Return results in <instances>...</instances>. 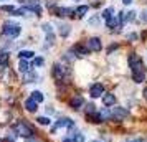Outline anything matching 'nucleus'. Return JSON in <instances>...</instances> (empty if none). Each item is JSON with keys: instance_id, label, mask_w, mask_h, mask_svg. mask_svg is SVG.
<instances>
[{"instance_id": "1", "label": "nucleus", "mask_w": 147, "mask_h": 142, "mask_svg": "<svg viewBox=\"0 0 147 142\" xmlns=\"http://www.w3.org/2000/svg\"><path fill=\"white\" fill-rule=\"evenodd\" d=\"M129 66H131V71H132V78L136 83H142L144 78H146V68H144V63L137 55H131L129 56Z\"/></svg>"}, {"instance_id": "2", "label": "nucleus", "mask_w": 147, "mask_h": 142, "mask_svg": "<svg viewBox=\"0 0 147 142\" xmlns=\"http://www.w3.org/2000/svg\"><path fill=\"white\" fill-rule=\"evenodd\" d=\"M13 132L17 135H22V137H32V135L35 134V131H33V127L28 124V122H25V121H18L17 124L13 126Z\"/></svg>"}, {"instance_id": "3", "label": "nucleus", "mask_w": 147, "mask_h": 142, "mask_svg": "<svg viewBox=\"0 0 147 142\" xmlns=\"http://www.w3.org/2000/svg\"><path fill=\"white\" fill-rule=\"evenodd\" d=\"M3 35L8 36V38H17L18 35H20L22 28L20 25H17V23H12V22H5V25H3Z\"/></svg>"}, {"instance_id": "4", "label": "nucleus", "mask_w": 147, "mask_h": 142, "mask_svg": "<svg viewBox=\"0 0 147 142\" xmlns=\"http://www.w3.org/2000/svg\"><path fill=\"white\" fill-rule=\"evenodd\" d=\"M60 127H74V122L69 119V117H65V119H60V121H56L55 122V126L51 127V134H55L56 132V129H60Z\"/></svg>"}, {"instance_id": "5", "label": "nucleus", "mask_w": 147, "mask_h": 142, "mask_svg": "<svg viewBox=\"0 0 147 142\" xmlns=\"http://www.w3.org/2000/svg\"><path fill=\"white\" fill-rule=\"evenodd\" d=\"M23 7L27 8L28 12H33L35 15H40L41 13V7H40V3H38L36 0H28Z\"/></svg>"}, {"instance_id": "6", "label": "nucleus", "mask_w": 147, "mask_h": 142, "mask_svg": "<svg viewBox=\"0 0 147 142\" xmlns=\"http://www.w3.org/2000/svg\"><path fill=\"white\" fill-rule=\"evenodd\" d=\"M111 116H113V119L121 121V119L129 117V111H126V109H122V108H114L113 111H111Z\"/></svg>"}, {"instance_id": "7", "label": "nucleus", "mask_w": 147, "mask_h": 142, "mask_svg": "<svg viewBox=\"0 0 147 142\" xmlns=\"http://www.w3.org/2000/svg\"><path fill=\"white\" fill-rule=\"evenodd\" d=\"M101 48H102V45H101L99 38H89L88 40V50L89 51H101Z\"/></svg>"}, {"instance_id": "8", "label": "nucleus", "mask_w": 147, "mask_h": 142, "mask_svg": "<svg viewBox=\"0 0 147 142\" xmlns=\"http://www.w3.org/2000/svg\"><path fill=\"white\" fill-rule=\"evenodd\" d=\"M53 76L56 81H65V68L61 65H55L53 66Z\"/></svg>"}, {"instance_id": "9", "label": "nucleus", "mask_w": 147, "mask_h": 142, "mask_svg": "<svg viewBox=\"0 0 147 142\" xmlns=\"http://www.w3.org/2000/svg\"><path fill=\"white\" fill-rule=\"evenodd\" d=\"M89 93H91V98H99V96L104 93V86H102L101 83H96V84H93V86L89 88Z\"/></svg>"}, {"instance_id": "10", "label": "nucleus", "mask_w": 147, "mask_h": 142, "mask_svg": "<svg viewBox=\"0 0 147 142\" xmlns=\"http://www.w3.org/2000/svg\"><path fill=\"white\" fill-rule=\"evenodd\" d=\"M43 32L47 33V41H48V45H53V43H55V33H53V28H51V25L45 23V25H43Z\"/></svg>"}, {"instance_id": "11", "label": "nucleus", "mask_w": 147, "mask_h": 142, "mask_svg": "<svg viewBox=\"0 0 147 142\" xmlns=\"http://www.w3.org/2000/svg\"><path fill=\"white\" fill-rule=\"evenodd\" d=\"M83 104H84V99H83L81 96H74L73 99L69 101V106H71L73 109H80Z\"/></svg>"}, {"instance_id": "12", "label": "nucleus", "mask_w": 147, "mask_h": 142, "mask_svg": "<svg viewBox=\"0 0 147 142\" xmlns=\"http://www.w3.org/2000/svg\"><path fill=\"white\" fill-rule=\"evenodd\" d=\"M102 104H104V106H114V104H116V96L111 94V93L104 94L102 96Z\"/></svg>"}, {"instance_id": "13", "label": "nucleus", "mask_w": 147, "mask_h": 142, "mask_svg": "<svg viewBox=\"0 0 147 142\" xmlns=\"http://www.w3.org/2000/svg\"><path fill=\"white\" fill-rule=\"evenodd\" d=\"M88 10H89V7L88 5H81V7H78L76 10L73 12V17H78V18H81V17H84V15L88 13Z\"/></svg>"}, {"instance_id": "14", "label": "nucleus", "mask_w": 147, "mask_h": 142, "mask_svg": "<svg viewBox=\"0 0 147 142\" xmlns=\"http://www.w3.org/2000/svg\"><path fill=\"white\" fill-rule=\"evenodd\" d=\"M25 108H27V111H30V112H35L36 111V108H38V102H35L32 98L30 99H27L25 101Z\"/></svg>"}, {"instance_id": "15", "label": "nucleus", "mask_w": 147, "mask_h": 142, "mask_svg": "<svg viewBox=\"0 0 147 142\" xmlns=\"http://www.w3.org/2000/svg\"><path fill=\"white\" fill-rule=\"evenodd\" d=\"M58 32H60L61 36H68L69 32H71V27H69V25H65V23H60V25H58Z\"/></svg>"}, {"instance_id": "16", "label": "nucleus", "mask_w": 147, "mask_h": 142, "mask_svg": "<svg viewBox=\"0 0 147 142\" xmlns=\"http://www.w3.org/2000/svg\"><path fill=\"white\" fill-rule=\"evenodd\" d=\"M74 51H76V55H80V56L89 55V50H88L86 46H83V45H76V46H74Z\"/></svg>"}, {"instance_id": "17", "label": "nucleus", "mask_w": 147, "mask_h": 142, "mask_svg": "<svg viewBox=\"0 0 147 142\" xmlns=\"http://www.w3.org/2000/svg\"><path fill=\"white\" fill-rule=\"evenodd\" d=\"M18 56H20V60H28V58H33L35 53L30 51V50H22L20 53H18Z\"/></svg>"}, {"instance_id": "18", "label": "nucleus", "mask_w": 147, "mask_h": 142, "mask_svg": "<svg viewBox=\"0 0 147 142\" xmlns=\"http://www.w3.org/2000/svg\"><path fill=\"white\" fill-rule=\"evenodd\" d=\"M74 10L71 8H56V15L58 17H69V13H73Z\"/></svg>"}, {"instance_id": "19", "label": "nucleus", "mask_w": 147, "mask_h": 142, "mask_svg": "<svg viewBox=\"0 0 147 142\" xmlns=\"http://www.w3.org/2000/svg\"><path fill=\"white\" fill-rule=\"evenodd\" d=\"M35 79H36V75L32 73V71H28V73L23 75V83H33Z\"/></svg>"}, {"instance_id": "20", "label": "nucleus", "mask_w": 147, "mask_h": 142, "mask_svg": "<svg viewBox=\"0 0 147 142\" xmlns=\"http://www.w3.org/2000/svg\"><path fill=\"white\" fill-rule=\"evenodd\" d=\"M18 69H20L22 73L25 75V73H28V71H30V65H28V63H27L25 60H20V65H18Z\"/></svg>"}, {"instance_id": "21", "label": "nucleus", "mask_w": 147, "mask_h": 142, "mask_svg": "<svg viewBox=\"0 0 147 142\" xmlns=\"http://www.w3.org/2000/svg\"><path fill=\"white\" fill-rule=\"evenodd\" d=\"M113 8L109 7V8H106V10H104V12H102V18H104V22H109L111 20V18H113Z\"/></svg>"}, {"instance_id": "22", "label": "nucleus", "mask_w": 147, "mask_h": 142, "mask_svg": "<svg viewBox=\"0 0 147 142\" xmlns=\"http://www.w3.org/2000/svg\"><path fill=\"white\" fill-rule=\"evenodd\" d=\"M99 116H101V119H102V121H104V119H113V116H111V111H109L107 108L102 109V111L99 112Z\"/></svg>"}, {"instance_id": "23", "label": "nucleus", "mask_w": 147, "mask_h": 142, "mask_svg": "<svg viewBox=\"0 0 147 142\" xmlns=\"http://www.w3.org/2000/svg\"><path fill=\"white\" fill-rule=\"evenodd\" d=\"M7 63H8V53L3 51V53H0V66H7Z\"/></svg>"}, {"instance_id": "24", "label": "nucleus", "mask_w": 147, "mask_h": 142, "mask_svg": "<svg viewBox=\"0 0 147 142\" xmlns=\"http://www.w3.org/2000/svg\"><path fill=\"white\" fill-rule=\"evenodd\" d=\"M32 99H33L35 102H41L43 101V94H41L40 91H33V93H32Z\"/></svg>"}, {"instance_id": "25", "label": "nucleus", "mask_w": 147, "mask_h": 142, "mask_svg": "<svg viewBox=\"0 0 147 142\" xmlns=\"http://www.w3.org/2000/svg\"><path fill=\"white\" fill-rule=\"evenodd\" d=\"M71 142H84V135L81 134V132H74Z\"/></svg>"}, {"instance_id": "26", "label": "nucleus", "mask_w": 147, "mask_h": 142, "mask_svg": "<svg viewBox=\"0 0 147 142\" xmlns=\"http://www.w3.org/2000/svg\"><path fill=\"white\" fill-rule=\"evenodd\" d=\"M0 10H3V12H10V13H13L17 8L13 5H3V7H0Z\"/></svg>"}, {"instance_id": "27", "label": "nucleus", "mask_w": 147, "mask_h": 142, "mask_svg": "<svg viewBox=\"0 0 147 142\" xmlns=\"http://www.w3.org/2000/svg\"><path fill=\"white\" fill-rule=\"evenodd\" d=\"M134 18H136V12H127L126 13V22H134Z\"/></svg>"}, {"instance_id": "28", "label": "nucleus", "mask_w": 147, "mask_h": 142, "mask_svg": "<svg viewBox=\"0 0 147 142\" xmlns=\"http://www.w3.org/2000/svg\"><path fill=\"white\" fill-rule=\"evenodd\" d=\"M36 121L40 122L41 126H48V124H50V122H51V121H50V119H48V117H38V119H36Z\"/></svg>"}, {"instance_id": "29", "label": "nucleus", "mask_w": 147, "mask_h": 142, "mask_svg": "<svg viewBox=\"0 0 147 142\" xmlns=\"http://www.w3.org/2000/svg\"><path fill=\"white\" fill-rule=\"evenodd\" d=\"M89 25H93V27H98V25H99V18H98V17H93V18L89 20Z\"/></svg>"}, {"instance_id": "30", "label": "nucleus", "mask_w": 147, "mask_h": 142, "mask_svg": "<svg viewBox=\"0 0 147 142\" xmlns=\"http://www.w3.org/2000/svg\"><path fill=\"white\" fill-rule=\"evenodd\" d=\"M43 65V58H35V66H41Z\"/></svg>"}, {"instance_id": "31", "label": "nucleus", "mask_w": 147, "mask_h": 142, "mask_svg": "<svg viewBox=\"0 0 147 142\" xmlns=\"http://www.w3.org/2000/svg\"><path fill=\"white\" fill-rule=\"evenodd\" d=\"M142 20L147 22V10H144V12H142Z\"/></svg>"}, {"instance_id": "32", "label": "nucleus", "mask_w": 147, "mask_h": 142, "mask_svg": "<svg viewBox=\"0 0 147 142\" xmlns=\"http://www.w3.org/2000/svg\"><path fill=\"white\" fill-rule=\"evenodd\" d=\"M127 38H129V40H136V38H137V35H136V33H132V35H129Z\"/></svg>"}, {"instance_id": "33", "label": "nucleus", "mask_w": 147, "mask_h": 142, "mask_svg": "<svg viewBox=\"0 0 147 142\" xmlns=\"http://www.w3.org/2000/svg\"><path fill=\"white\" fill-rule=\"evenodd\" d=\"M25 142H38V141H36V139H33V137H28Z\"/></svg>"}, {"instance_id": "34", "label": "nucleus", "mask_w": 147, "mask_h": 142, "mask_svg": "<svg viewBox=\"0 0 147 142\" xmlns=\"http://www.w3.org/2000/svg\"><path fill=\"white\" fill-rule=\"evenodd\" d=\"M122 3H126V5H131V3H132V0H122Z\"/></svg>"}, {"instance_id": "35", "label": "nucleus", "mask_w": 147, "mask_h": 142, "mask_svg": "<svg viewBox=\"0 0 147 142\" xmlns=\"http://www.w3.org/2000/svg\"><path fill=\"white\" fill-rule=\"evenodd\" d=\"M127 142H142V139H132V141H127Z\"/></svg>"}, {"instance_id": "36", "label": "nucleus", "mask_w": 147, "mask_h": 142, "mask_svg": "<svg viewBox=\"0 0 147 142\" xmlns=\"http://www.w3.org/2000/svg\"><path fill=\"white\" fill-rule=\"evenodd\" d=\"M144 98H146V99H147V88L144 89Z\"/></svg>"}, {"instance_id": "37", "label": "nucleus", "mask_w": 147, "mask_h": 142, "mask_svg": "<svg viewBox=\"0 0 147 142\" xmlns=\"http://www.w3.org/2000/svg\"><path fill=\"white\" fill-rule=\"evenodd\" d=\"M63 142H69V141H68V139H66V141H63Z\"/></svg>"}, {"instance_id": "38", "label": "nucleus", "mask_w": 147, "mask_h": 142, "mask_svg": "<svg viewBox=\"0 0 147 142\" xmlns=\"http://www.w3.org/2000/svg\"><path fill=\"white\" fill-rule=\"evenodd\" d=\"M91 142H99V141H91Z\"/></svg>"}, {"instance_id": "39", "label": "nucleus", "mask_w": 147, "mask_h": 142, "mask_svg": "<svg viewBox=\"0 0 147 142\" xmlns=\"http://www.w3.org/2000/svg\"><path fill=\"white\" fill-rule=\"evenodd\" d=\"M18 2H23V0H18Z\"/></svg>"}, {"instance_id": "40", "label": "nucleus", "mask_w": 147, "mask_h": 142, "mask_svg": "<svg viewBox=\"0 0 147 142\" xmlns=\"http://www.w3.org/2000/svg\"><path fill=\"white\" fill-rule=\"evenodd\" d=\"M0 2H2V0H0Z\"/></svg>"}, {"instance_id": "41", "label": "nucleus", "mask_w": 147, "mask_h": 142, "mask_svg": "<svg viewBox=\"0 0 147 142\" xmlns=\"http://www.w3.org/2000/svg\"><path fill=\"white\" fill-rule=\"evenodd\" d=\"M0 142H2V141H0Z\"/></svg>"}]
</instances>
